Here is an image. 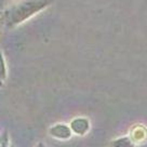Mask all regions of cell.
Wrapping results in <instances>:
<instances>
[{"instance_id": "obj_1", "label": "cell", "mask_w": 147, "mask_h": 147, "mask_svg": "<svg viewBox=\"0 0 147 147\" xmlns=\"http://www.w3.org/2000/svg\"><path fill=\"white\" fill-rule=\"evenodd\" d=\"M53 0H25L9 11L7 16V23L10 26L24 22L47 8Z\"/></svg>"}, {"instance_id": "obj_2", "label": "cell", "mask_w": 147, "mask_h": 147, "mask_svg": "<svg viewBox=\"0 0 147 147\" xmlns=\"http://www.w3.org/2000/svg\"><path fill=\"white\" fill-rule=\"evenodd\" d=\"M71 129L69 125L64 123H57L51 127L49 130V134L53 138H59V140H67L71 136Z\"/></svg>"}, {"instance_id": "obj_3", "label": "cell", "mask_w": 147, "mask_h": 147, "mask_svg": "<svg viewBox=\"0 0 147 147\" xmlns=\"http://www.w3.org/2000/svg\"><path fill=\"white\" fill-rule=\"evenodd\" d=\"M70 129L77 135H84L90 130V122L87 118H83V117L75 118L70 122Z\"/></svg>"}, {"instance_id": "obj_4", "label": "cell", "mask_w": 147, "mask_h": 147, "mask_svg": "<svg viewBox=\"0 0 147 147\" xmlns=\"http://www.w3.org/2000/svg\"><path fill=\"white\" fill-rule=\"evenodd\" d=\"M111 144L116 146H130V145H133V140L131 138V136H123V138H117Z\"/></svg>"}, {"instance_id": "obj_5", "label": "cell", "mask_w": 147, "mask_h": 147, "mask_svg": "<svg viewBox=\"0 0 147 147\" xmlns=\"http://www.w3.org/2000/svg\"><path fill=\"white\" fill-rule=\"evenodd\" d=\"M0 79H5V65L1 57V53H0Z\"/></svg>"}]
</instances>
